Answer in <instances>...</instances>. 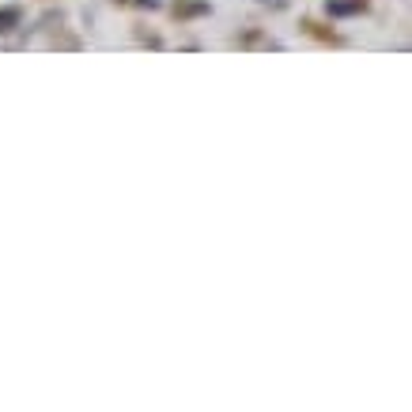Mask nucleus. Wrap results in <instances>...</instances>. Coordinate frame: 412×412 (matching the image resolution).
Wrapping results in <instances>:
<instances>
[{
    "label": "nucleus",
    "mask_w": 412,
    "mask_h": 412,
    "mask_svg": "<svg viewBox=\"0 0 412 412\" xmlns=\"http://www.w3.org/2000/svg\"><path fill=\"white\" fill-rule=\"evenodd\" d=\"M363 8H367L363 0H329L326 12H329V15H359Z\"/></svg>",
    "instance_id": "nucleus-3"
},
{
    "label": "nucleus",
    "mask_w": 412,
    "mask_h": 412,
    "mask_svg": "<svg viewBox=\"0 0 412 412\" xmlns=\"http://www.w3.org/2000/svg\"><path fill=\"white\" fill-rule=\"evenodd\" d=\"M363 4H367V0H363Z\"/></svg>",
    "instance_id": "nucleus-5"
},
{
    "label": "nucleus",
    "mask_w": 412,
    "mask_h": 412,
    "mask_svg": "<svg viewBox=\"0 0 412 412\" xmlns=\"http://www.w3.org/2000/svg\"><path fill=\"white\" fill-rule=\"evenodd\" d=\"M171 12H174V19H193V15H208L212 4L208 0H174Z\"/></svg>",
    "instance_id": "nucleus-1"
},
{
    "label": "nucleus",
    "mask_w": 412,
    "mask_h": 412,
    "mask_svg": "<svg viewBox=\"0 0 412 412\" xmlns=\"http://www.w3.org/2000/svg\"><path fill=\"white\" fill-rule=\"evenodd\" d=\"M118 4H136V8H159V0H118Z\"/></svg>",
    "instance_id": "nucleus-4"
},
{
    "label": "nucleus",
    "mask_w": 412,
    "mask_h": 412,
    "mask_svg": "<svg viewBox=\"0 0 412 412\" xmlns=\"http://www.w3.org/2000/svg\"><path fill=\"white\" fill-rule=\"evenodd\" d=\"M19 19H23V8H19V4L0 8V35H12V30L19 27Z\"/></svg>",
    "instance_id": "nucleus-2"
}]
</instances>
